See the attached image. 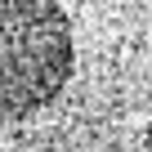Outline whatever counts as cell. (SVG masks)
I'll return each instance as SVG.
<instances>
[{
    "label": "cell",
    "mask_w": 152,
    "mask_h": 152,
    "mask_svg": "<svg viewBox=\"0 0 152 152\" xmlns=\"http://www.w3.org/2000/svg\"><path fill=\"white\" fill-rule=\"evenodd\" d=\"M76 67L72 18L58 0H0V116L49 107Z\"/></svg>",
    "instance_id": "obj_1"
}]
</instances>
